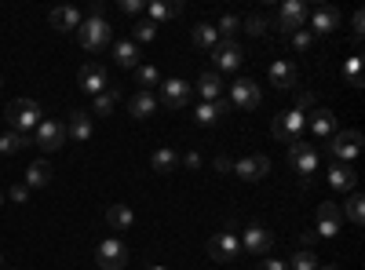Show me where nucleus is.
<instances>
[{"mask_svg": "<svg viewBox=\"0 0 365 270\" xmlns=\"http://www.w3.org/2000/svg\"><path fill=\"white\" fill-rule=\"evenodd\" d=\"M314 241H318V234H314V230L299 234V248H307V252H311V245H314Z\"/></svg>", "mask_w": 365, "mask_h": 270, "instance_id": "09e8293b", "label": "nucleus"}, {"mask_svg": "<svg viewBox=\"0 0 365 270\" xmlns=\"http://www.w3.org/2000/svg\"><path fill=\"white\" fill-rule=\"evenodd\" d=\"M289 270H318V256L307 252V248H299L296 256L289 260Z\"/></svg>", "mask_w": 365, "mask_h": 270, "instance_id": "c9c22d12", "label": "nucleus"}, {"mask_svg": "<svg viewBox=\"0 0 365 270\" xmlns=\"http://www.w3.org/2000/svg\"><path fill=\"white\" fill-rule=\"evenodd\" d=\"M358 150H362V132H355V128L336 132L329 139V157H332V161H340V165H351L358 157Z\"/></svg>", "mask_w": 365, "mask_h": 270, "instance_id": "423d86ee", "label": "nucleus"}, {"mask_svg": "<svg viewBox=\"0 0 365 270\" xmlns=\"http://www.w3.org/2000/svg\"><path fill=\"white\" fill-rule=\"evenodd\" d=\"M150 168L157 172V176H172V172L179 168V153L172 147H157L154 157H150Z\"/></svg>", "mask_w": 365, "mask_h": 270, "instance_id": "b1692460", "label": "nucleus"}, {"mask_svg": "<svg viewBox=\"0 0 365 270\" xmlns=\"http://www.w3.org/2000/svg\"><path fill=\"white\" fill-rule=\"evenodd\" d=\"M307 22H311V33L314 37H325V33H332V29H340V11L332 4H318L307 15Z\"/></svg>", "mask_w": 365, "mask_h": 270, "instance_id": "ddd939ff", "label": "nucleus"}, {"mask_svg": "<svg viewBox=\"0 0 365 270\" xmlns=\"http://www.w3.org/2000/svg\"><path fill=\"white\" fill-rule=\"evenodd\" d=\"M209 256L216 263H234V260H241V241H237V234H216L212 241H209Z\"/></svg>", "mask_w": 365, "mask_h": 270, "instance_id": "9b49d317", "label": "nucleus"}, {"mask_svg": "<svg viewBox=\"0 0 365 270\" xmlns=\"http://www.w3.org/2000/svg\"><path fill=\"white\" fill-rule=\"evenodd\" d=\"M237 26H241V19H237V15H223V19H219V26H216V33L230 40V37L237 33Z\"/></svg>", "mask_w": 365, "mask_h": 270, "instance_id": "58836bf2", "label": "nucleus"}, {"mask_svg": "<svg viewBox=\"0 0 365 270\" xmlns=\"http://www.w3.org/2000/svg\"><path fill=\"white\" fill-rule=\"evenodd\" d=\"M150 270H168V267H150Z\"/></svg>", "mask_w": 365, "mask_h": 270, "instance_id": "603ef678", "label": "nucleus"}, {"mask_svg": "<svg viewBox=\"0 0 365 270\" xmlns=\"http://www.w3.org/2000/svg\"><path fill=\"white\" fill-rule=\"evenodd\" d=\"M190 40H194L198 52H212V47L219 44V33H216V26H212V22H198V26H194V33H190Z\"/></svg>", "mask_w": 365, "mask_h": 270, "instance_id": "cd10ccee", "label": "nucleus"}, {"mask_svg": "<svg viewBox=\"0 0 365 270\" xmlns=\"http://www.w3.org/2000/svg\"><path fill=\"white\" fill-rule=\"evenodd\" d=\"M0 204H4V194H0Z\"/></svg>", "mask_w": 365, "mask_h": 270, "instance_id": "5fc2aeb1", "label": "nucleus"}, {"mask_svg": "<svg viewBox=\"0 0 365 270\" xmlns=\"http://www.w3.org/2000/svg\"><path fill=\"white\" fill-rule=\"evenodd\" d=\"M4 117H8V132H19V135H26V139H33L37 124L44 121V110H40V103H33V99H15V103H8Z\"/></svg>", "mask_w": 365, "mask_h": 270, "instance_id": "f257e3e1", "label": "nucleus"}, {"mask_svg": "<svg viewBox=\"0 0 365 270\" xmlns=\"http://www.w3.org/2000/svg\"><path fill=\"white\" fill-rule=\"evenodd\" d=\"M190 95H194V88H190L183 77H172V81L161 84V95H157V103H165V106H172V110H183V106L190 103Z\"/></svg>", "mask_w": 365, "mask_h": 270, "instance_id": "f8f14e48", "label": "nucleus"}, {"mask_svg": "<svg viewBox=\"0 0 365 270\" xmlns=\"http://www.w3.org/2000/svg\"><path fill=\"white\" fill-rule=\"evenodd\" d=\"M114 106H117V88L110 84L103 95H95V114H99V117H110V114H114Z\"/></svg>", "mask_w": 365, "mask_h": 270, "instance_id": "2f4dec72", "label": "nucleus"}, {"mask_svg": "<svg viewBox=\"0 0 365 270\" xmlns=\"http://www.w3.org/2000/svg\"><path fill=\"white\" fill-rule=\"evenodd\" d=\"M307 128L314 132V139H332L336 135V114L325 110V106H314L307 114Z\"/></svg>", "mask_w": 365, "mask_h": 270, "instance_id": "a211bd4d", "label": "nucleus"}, {"mask_svg": "<svg viewBox=\"0 0 365 270\" xmlns=\"http://www.w3.org/2000/svg\"><path fill=\"white\" fill-rule=\"evenodd\" d=\"M47 183H52V165L47 161H33L26 168V186L29 190H44Z\"/></svg>", "mask_w": 365, "mask_h": 270, "instance_id": "c85d7f7f", "label": "nucleus"}, {"mask_svg": "<svg viewBox=\"0 0 365 270\" xmlns=\"http://www.w3.org/2000/svg\"><path fill=\"white\" fill-rule=\"evenodd\" d=\"M106 223L114 230H128L135 223V216H132L128 204H110V209H106Z\"/></svg>", "mask_w": 365, "mask_h": 270, "instance_id": "c756f323", "label": "nucleus"}, {"mask_svg": "<svg viewBox=\"0 0 365 270\" xmlns=\"http://www.w3.org/2000/svg\"><path fill=\"white\" fill-rule=\"evenodd\" d=\"M8 270H19V267H8Z\"/></svg>", "mask_w": 365, "mask_h": 270, "instance_id": "6e6d98bb", "label": "nucleus"}, {"mask_svg": "<svg viewBox=\"0 0 365 270\" xmlns=\"http://www.w3.org/2000/svg\"><path fill=\"white\" fill-rule=\"evenodd\" d=\"M318 270H340L336 263H325V267H318Z\"/></svg>", "mask_w": 365, "mask_h": 270, "instance_id": "3c124183", "label": "nucleus"}, {"mask_svg": "<svg viewBox=\"0 0 365 270\" xmlns=\"http://www.w3.org/2000/svg\"><path fill=\"white\" fill-rule=\"evenodd\" d=\"M179 165H183V168H201V153H198V150L183 153V157H179Z\"/></svg>", "mask_w": 365, "mask_h": 270, "instance_id": "49530a36", "label": "nucleus"}, {"mask_svg": "<svg viewBox=\"0 0 365 270\" xmlns=\"http://www.w3.org/2000/svg\"><path fill=\"white\" fill-rule=\"evenodd\" d=\"M289 157H292V168L299 172V183H311V176H314V172H318V165H322V157H318V150H314L311 147V142L307 139H296V142H289Z\"/></svg>", "mask_w": 365, "mask_h": 270, "instance_id": "7ed1b4c3", "label": "nucleus"}, {"mask_svg": "<svg viewBox=\"0 0 365 270\" xmlns=\"http://www.w3.org/2000/svg\"><path fill=\"white\" fill-rule=\"evenodd\" d=\"M84 22V15L81 8H70V4H62L52 11V29H59V33H73V29H81Z\"/></svg>", "mask_w": 365, "mask_h": 270, "instance_id": "6ab92c4d", "label": "nucleus"}, {"mask_svg": "<svg viewBox=\"0 0 365 270\" xmlns=\"http://www.w3.org/2000/svg\"><path fill=\"white\" fill-rule=\"evenodd\" d=\"M343 77L351 81V88H362V55H355V59L343 62Z\"/></svg>", "mask_w": 365, "mask_h": 270, "instance_id": "e433bc0d", "label": "nucleus"}, {"mask_svg": "<svg viewBox=\"0 0 365 270\" xmlns=\"http://www.w3.org/2000/svg\"><path fill=\"white\" fill-rule=\"evenodd\" d=\"M179 11H183V4H179V0H172V4H150L154 22H157V19H176Z\"/></svg>", "mask_w": 365, "mask_h": 270, "instance_id": "4c0bfd02", "label": "nucleus"}, {"mask_svg": "<svg viewBox=\"0 0 365 270\" xmlns=\"http://www.w3.org/2000/svg\"><path fill=\"white\" fill-rule=\"evenodd\" d=\"M216 168H219V172H230V168H234V161H230V157H223V153H219V157H216Z\"/></svg>", "mask_w": 365, "mask_h": 270, "instance_id": "8fccbe9b", "label": "nucleus"}, {"mask_svg": "<svg viewBox=\"0 0 365 270\" xmlns=\"http://www.w3.org/2000/svg\"><path fill=\"white\" fill-rule=\"evenodd\" d=\"M128 110H132V117H139V121L154 117V110H157V95H154V91H135V95H132V103H128Z\"/></svg>", "mask_w": 365, "mask_h": 270, "instance_id": "bb28decb", "label": "nucleus"}, {"mask_svg": "<svg viewBox=\"0 0 365 270\" xmlns=\"http://www.w3.org/2000/svg\"><path fill=\"white\" fill-rule=\"evenodd\" d=\"M347 219H351L355 227L365 223V197H362V194H351V197H347Z\"/></svg>", "mask_w": 365, "mask_h": 270, "instance_id": "f704fd0d", "label": "nucleus"}, {"mask_svg": "<svg viewBox=\"0 0 365 270\" xmlns=\"http://www.w3.org/2000/svg\"><path fill=\"white\" fill-rule=\"evenodd\" d=\"M77 37H81V47L91 55H103L110 44H114V29H110L106 15H88V19L81 22V29H77Z\"/></svg>", "mask_w": 365, "mask_h": 270, "instance_id": "f03ea898", "label": "nucleus"}, {"mask_svg": "<svg viewBox=\"0 0 365 270\" xmlns=\"http://www.w3.org/2000/svg\"><path fill=\"white\" fill-rule=\"evenodd\" d=\"M304 128H307V114H299V110H285V114L274 117L271 135L278 142H296V139H304Z\"/></svg>", "mask_w": 365, "mask_h": 270, "instance_id": "20e7f679", "label": "nucleus"}, {"mask_svg": "<svg viewBox=\"0 0 365 270\" xmlns=\"http://www.w3.org/2000/svg\"><path fill=\"white\" fill-rule=\"evenodd\" d=\"M343 223V209L336 201H322L318 204V237H336Z\"/></svg>", "mask_w": 365, "mask_h": 270, "instance_id": "dca6fc26", "label": "nucleus"}, {"mask_svg": "<svg viewBox=\"0 0 365 270\" xmlns=\"http://www.w3.org/2000/svg\"><path fill=\"white\" fill-rule=\"evenodd\" d=\"M29 142H33V147H40L44 153H55V150L66 147V124L44 117V121L37 124V132H33V139H29Z\"/></svg>", "mask_w": 365, "mask_h": 270, "instance_id": "39448f33", "label": "nucleus"}, {"mask_svg": "<svg viewBox=\"0 0 365 270\" xmlns=\"http://www.w3.org/2000/svg\"><path fill=\"white\" fill-rule=\"evenodd\" d=\"M307 15L311 8L304 4V0H285L281 11H278V26L285 29V33H296V29H307Z\"/></svg>", "mask_w": 365, "mask_h": 270, "instance_id": "9d476101", "label": "nucleus"}, {"mask_svg": "<svg viewBox=\"0 0 365 270\" xmlns=\"http://www.w3.org/2000/svg\"><path fill=\"white\" fill-rule=\"evenodd\" d=\"M292 110H299V114H311V110H314V91H299L296 88V106Z\"/></svg>", "mask_w": 365, "mask_h": 270, "instance_id": "79ce46f5", "label": "nucleus"}, {"mask_svg": "<svg viewBox=\"0 0 365 270\" xmlns=\"http://www.w3.org/2000/svg\"><path fill=\"white\" fill-rule=\"evenodd\" d=\"M260 99H263V91H260V84L252 81V77H241V81H234V88H230V103L241 110V114H248V110H256L260 106Z\"/></svg>", "mask_w": 365, "mask_h": 270, "instance_id": "6e6552de", "label": "nucleus"}, {"mask_svg": "<svg viewBox=\"0 0 365 270\" xmlns=\"http://www.w3.org/2000/svg\"><path fill=\"white\" fill-rule=\"evenodd\" d=\"M223 77H219V73H201L198 77V95H201V99L204 103H216V99H223Z\"/></svg>", "mask_w": 365, "mask_h": 270, "instance_id": "393cba45", "label": "nucleus"}, {"mask_svg": "<svg viewBox=\"0 0 365 270\" xmlns=\"http://www.w3.org/2000/svg\"><path fill=\"white\" fill-rule=\"evenodd\" d=\"M110 55H114V62L124 66V70L139 66V44H132V40H114V44H110Z\"/></svg>", "mask_w": 365, "mask_h": 270, "instance_id": "4be33fe9", "label": "nucleus"}, {"mask_svg": "<svg viewBox=\"0 0 365 270\" xmlns=\"http://www.w3.org/2000/svg\"><path fill=\"white\" fill-rule=\"evenodd\" d=\"M296 81H299V73H296L292 62H285V59L271 62V84L278 91H296Z\"/></svg>", "mask_w": 365, "mask_h": 270, "instance_id": "aec40b11", "label": "nucleus"}, {"mask_svg": "<svg viewBox=\"0 0 365 270\" xmlns=\"http://www.w3.org/2000/svg\"><path fill=\"white\" fill-rule=\"evenodd\" d=\"M77 81H81V91L103 95L110 88V73L99 66V62H88V66H81V73H77Z\"/></svg>", "mask_w": 365, "mask_h": 270, "instance_id": "2eb2a0df", "label": "nucleus"}, {"mask_svg": "<svg viewBox=\"0 0 365 270\" xmlns=\"http://www.w3.org/2000/svg\"><path fill=\"white\" fill-rule=\"evenodd\" d=\"M256 270H289V263L285 260H263V263H256Z\"/></svg>", "mask_w": 365, "mask_h": 270, "instance_id": "de8ad7c7", "label": "nucleus"}, {"mask_svg": "<svg viewBox=\"0 0 365 270\" xmlns=\"http://www.w3.org/2000/svg\"><path fill=\"white\" fill-rule=\"evenodd\" d=\"M365 15L362 11H355V19H351V37H355V44H362V33H365Z\"/></svg>", "mask_w": 365, "mask_h": 270, "instance_id": "37998d69", "label": "nucleus"}, {"mask_svg": "<svg viewBox=\"0 0 365 270\" xmlns=\"http://www.w3.org/2000/svg\"><path fill=\"white\" fill-rule=\"evenodd\" d=\"M230 172H237L245 183H256V179H263L267 172H271V157H263V153H248V157H241V161H234V168Z\"/></svg>", "mask_w": 365, "mask_h": 270, "instance_id": "4468645a", "label": "nucleus"}, {"mask_svg": "<svg viewBox=\"0 0 365 270\" xmlns=\"http://www.w3.org/2000/svg\"><path fill=\"white\" fill-rule=\"evenodd\" d=\"M157 37V22L154 19H139L135 29H132V44H150Z\"/></svg>", "mask_w": 365, "mask_h": 270, "instance_id": "473e14b6", "label": "nucleus"}, {"mask_svg": "<svg viewBox=\"0 0 365 270\" xmlns=\"http://www.w3.org/2000/svg\"><path fill=\"white\" fill-rule=\"evenodd\" d=\"M66 135H73L77 142H88L91 139V117L84 114V110H73V114L66 117Z\"/></svg>", "mask_w": 365, "mask_h": 270, "instance_id": "a878e982", "label": "nucleus"}, {"mask_svg": "<svg viewBox=\"0 0 365 270\" xmlns=\"http://www.w3.org/2000/svg\"><path fill=\"white\" fill-rule=\"evenodd\" d=\"M95 263L103 270H124V263H128V245H124L121 237H106V241L95 248Z\"/></svg>", "mask_w": 365, "mask_h": 270, "instance_id": "0eeeda50", "label": "nucleus"}, {"mask_svg": "<svg viewBox=\"0 0 365 270\" xmlns=\"http://www.w3.org/2000/svg\"><path fill=\"white\" fill-rule=\"evenodd\" d=\"M121 11L124 15H142V11H147V4H142V0H121Z\"/></svg>", "mask_w": 365, "mask_h": 270, "instance_id": "c03bdc74", "label": "nucleus"}, {"mask_svg": "<svg viewBox=\"0 0 365 270\" xmlns=\"http://www.w3.org/2000/svg\"><path fill=\"white\" fill-rule=\"evenodd\" d=\"M227 114H230V103H227V99H216V103H201V106L194 110V121L209 128V124H219Z\"/></svg>", "mask_w": 365, "mask_h": 270, "instance_id": "412c9836", "label": "nucleus"}, {"mask_svg": "<svg viewBox=\"0 0 365 270\" xmlns=\"http://www.w3.org/2000/svg\"><path fill=\"white\" fill-rule=\"evenodd\" d=\"M0 270H4V256H0Z\"/></svg>", "mask_w": 365, "mask_h": 270, "instance_id": "864d4df0", "label": "nucleus"}, {"mask_svg": "<svg viewBox=\"0 0 365 270\" xmlns=\"http://www.w3.org/2000/svg\"><path fill=\"white\" fill-rule=\"evenodd\" d=\"M212 62H216V73H237L245 62V52L234 40H223V44L212 47Z\"/></svg>", "mask_w": 365, "mask_h": 270, "instance_id": "1a4fd4ad", "label": "nucleus"}, {"mask_svg": "<svg viewBox=\"0 0 365 270\" xmlns=\"http://www.w3.org/2000/svg\"><path fill=\"white\" fill-rule=\"evenodd\" d=\"M292 47L299 55L311 52V47H314V33H311V29H296V33H292Z\"/></svg>", "mask_w": 365, "mask_h": 270, "instance_id": "a19ab883", "label": "nucleus"}, {"mask_svg": "<svg viewBox=\"0 0 365 270\" xmlns=\"http://www.w3.org/2000/svg\"><path fill=\"white\" fill-rule=\"evenodd\" d=\"M241 26H245L248 37H263V33H267V19H263V15H248Z\"/></svg>", "mask_w": 365, "mask_h": 270, "instance_id": "ea45409f", "label": "nucleus"}, {"mask_svg": "<svg viewBox=\"0 0 365 270\" xmlns=\"http://www.w3.org/2000/svg\"><path fill=\"white\" fill-rule=\"evenodd\" d=\"M135 84L139 91H150L161 84V73H157V66H135Z\"/></svg>", "mask_w": 365, "mask_h": 270, "instance_id": "7c9ffc66", "label": "nucleus"}, {"mask_svg": "<svg viewBox=\"0 0 365 270\" xmlns=\"http://www.w3.org/2000/svg\"><path fill=\"white\" fill-rule=\"evenodd\" d=\"M329 186H332V190H355V186H358V172H355L351 165L332 161V168H329Z\"/></svg>", "mask_w": 365, "mask_h": 270, "instance_id": "5701e85b", "label": "nucleus"}, {"mask_svg": "<svg viewBox=\"0 0 365 270\" xmlns=\"http://www.w3.org/2000/svg\"><path fill=\"white\" fill-rule=\"evenodd\" d=\"M11 201L26 204V201H29V186H26V183H15V186H11Z\"/></svg>", "mask_w": 365, "mask_h": 270, "instance_id": "a18cd8bd", "label": "nucleus"}, {"mask_svg": "<svg viewBox=\"0 0 365 270\" xmlns=\"http://www.w3.org/2000/svg\"><path fill=\"white\" fill-rule=\"evenodd\" d=\"M22 147H29V139L26 135H19V132H4V135H0V153H19Z\"/></svg>", "mask_w": 365, "mask_h": 270, "instance_id": "72a5a7b5", "label": "nucleus"}, {"mask_svg": "<svg viewBox=\"0 0 365 270\" xmlns=\"http://www.w3.org/2000/svg\"><path fill=\"white\" fill-rule=\"evenodd\" d=\"M274 248V234L267 227H248L241 234V252H252V256H267Z\"/></svg>", "mask_w": 365, "mask_h": 270, "instance_id": "f3484780", "label": "nucleus"}]
</instances>
